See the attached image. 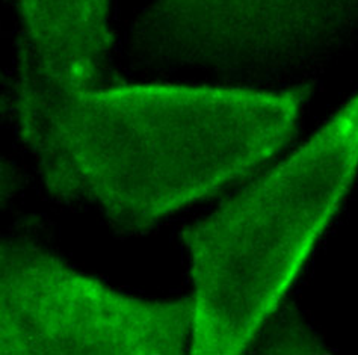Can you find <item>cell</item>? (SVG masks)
Masks as SVG:
<instances>
[{"instance_id":"obj_6","label":"cell","mask_w":358,"mask_h":355,"mask_svg":"<svg viewBox=\"0 0 358 355\" xmlns=\"http://www.w3.org/2000/svg\"><path fill=\"white\" fill-rule=\"evenodd\" d=\"M269 319L274 321V317L271 316ZM257 339H262L260 349L265 352H317L320 349L319 343L299 324L294 313H287L271 325L266 322Z\"/></svg>"},{"instance_id":"obj_2","label":"cell","mask_w":358,"mask_h":355,"mask_svg":"<svg viewBox=\"0 0 358 355\" xmlns=\"http://www.w3.org/2000/svg\"><path fill=\"white\" fill-rule=\"evenodd\" d=\"M358 171V94L285 162L183 231L194 354L252 347Z\"/></svg>"},{"instance_id":"obj_1","label":"cell","mask_w":358,"mask_h":355,"mask_svg":"<svg viewBox=\"0 0 358 355\" xmlns=\"http://www.w3.org/2000/svg\"><path fill=\"white\" fill-rule=\"evenodd\" d=\"M308 85L115 82L17 89V123L55 198L139 233L247 179L295 135Z\"/></svg>"},{"instance_id":"obj_4","label":"cell","mask_w":358,"mask_h":355,"mask_svg":"<svg viewBox=\"0 0 358 355\" xmlns=\"http://www.w3.org/2000/svg\"><path fill=\"white\" fill-rule=\"evenodd\" d=\"M192 322L191 298L138 300L27 238L2 242V354H182Z\"/></svg>"},{"instance_id":"obj_3","label":"cell","mask_w":358,"mask_h":355,"mask_svg":"<svg viewBox=\"0 0 358 355\" xmlns=\"http://www.w3.org/2000/svg\"><path fill=\"white\" fill-rule=\"evenodd\" d=\"M358 36V0H153L131 24L138 71L225 83L299 82Z\"/></svg>"},{"instance_id":"obj_5","label":"cell","mask_w":358,"mask_h":355,"mask_svg":"<svg viewBox=\"0 0 358 355\" xmlns=\"http://www.w3.org/2000/svg\"><path fill=\"white\" fill-rule=\"evenodd\" d=\"M15 6L17 79L58 91L120 82L108 65L110 0H15Z\"/></svg>"}]
</instances>
